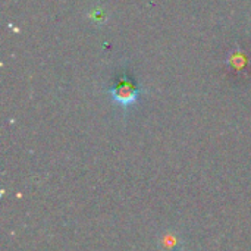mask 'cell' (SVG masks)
<instances>
[{
  "label": "cell",
  "mask_w": 251,
  "mask_h": 251,
  "mask_svg": "<svg viewBox=\"0 0 251 251\" xmlns=\"http://www.w3.org/2000/svg\"><path fill=\"white\" fill-rule=\"evenodd\" d=\"M107 93L115 104H118L122 109H129L138 101L141 88L132 78L131 72L126 68H124L115 78L113 84L109 87Z\"/></svg>",
  "instance_id": "obj_1"
}]
</instances>
